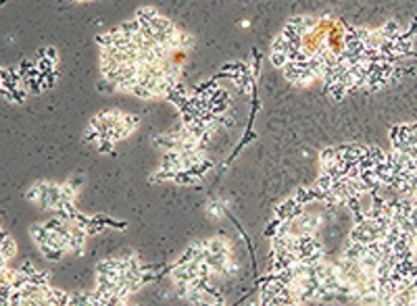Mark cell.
I'll return each instance as SVG.
<instances>
[{
  "label": "cell",
  "mask_w": 417,
  "mask_h": 306,
  "mask_svg": "<svg viewBox=\"0 0 417 306\" xmlns=\"http://www.w3.org/2000/svg\"><path fill=\"white\" fill-rule=\"evenodd\" d=\"M67 184L71 185V187H75V190H80V185L83 184V177H82V175H77V177H71V179H67Z\"/></svg>",
  "instance_id": "cell-19"
},
{
  "label": "cell",
  "mask_w": 417,
  "mask_h": 306,
  "mask_svg": "<svg viewBox=\"0 0 417 306\" xmlns=\"http://www.w3.org/2000/svg\"><path fill=\"white\" fill-rule=\"evenodd\" d=\"M42 50H44V57H46V59H50V61H55V62L59 61V54H57V48H55V46H44Z\"/></svg>",
  "instance_id": "cell-18"
},
{
  "label": "cell",
  "mask_w": 417,
  "mask_h": 306,
  "mask_svg": "<svg viewBox=\"0 0 417 306\" xmlns=\"http://www.w3.org/2000/svg\"><path fill=\"white\" fill-rule=\"evenodd\" d=\"M100 140V131L96 127H92V125H88V129L83 131V142H88V144H96Z\"/></svg>",
  "instance_id": "cell-10"
},
{
  "label": "cell",
  "mask_w": 417,
  "mask_h": 306,
  "mask_svg": "<svg viewBox=\"0 0 417 306\" xmlns=\"http://www.w3.org/2000/svg\"><path fill=\"white\" fill-rule=\"evenodd\" d=\"M282 71H284V77H286V80H288L290 83L298 85V88H303V85H309V83L315 82V75L309 71V69L296 65V62H286Z\"/></svg>",
  "instance_id": "cell-1"
},
{
  "label": "cell",
  "mask_w": 417,
  "mask_h": 306,
  "mask_svg": "<svg viewBox=\"0 0 417 306\" xmlns=\"http://www.w3.org/2000/svg\"><path fill=\"white\" fill-rule=\"evenodd\" d=\"M129 306H136V304H129Z\"/></svg>",
  "instance_id": "cell-22"
},
{
  "label": "cell",
  "mask_w": 417,
  "mask_h": 306,
  "mask_svg": "<svg viewBox=\"0 0 417 306\" xmlns=\"http://www.w3.org/2000/svg\"><path fill=\"white\" fill-rule=\"evenodd\" d=\"M157 15H159V11L154 9V6H142V9L136 13V19H140V21H152Z\"/></svg>",
  "instance_id": "cell-8"
},
{
  "label": "cell",
  "mask_w": 417,
  "mask_h": 306,
  "mask_svg": "<svg viewBox=\"0 0 417 306\" xmlns=\"http://www.w3.org/2000/svg\"><path fill=\"white\" fill-rule=\"evenodd\" d=\"M269 61H271V65L275 69H284V65L288 62L286 54H282V52H271V54H269Z\"/></svg>",
  "instance_id": "cell-11"
},
{
  "label": "cell",
  "mask_w": 417,
  "mask_h": 306,
  "mask_svg": "<svg viewBox=\"0 0 417 306\" xmlns=\"http://www.w3.org/2000/svg\"><path fill=\"white\" fill-rule=\"evenodd\" d=\"M19 271L23 273V275H27V277H32V275H34V273H36L38 269H36V266H34L32 263H29V261H25V263H23V265L19 266Z\"/></svg>",
  "instance_id": "cell-16"
},
{
  "label": "cell",
  "mask_w": 417,
  "mask_h": 306,
  "mask_svg": "<svg viewBox=\"0 0 417 306\" xmlns=\"http://www.w3.org/2000/svg\"><path fill=\"white\" fill-rule=\"evenodd\" d=\"M38 248H40L42 256L46 258V261H50V263H59L61 258L65 256V252H63V250H59V248H52V246H48V244H42V246H38Z\"/></svg>",
  "instance_id": "cell-5"
},
{
  "label": "cell",
  "mask_w": 417,
  "mask_h": 306,
  "mask_svg": "<svg viewBox=\"0 0 417 306\" xmlns=\"http://www.w3.org/2000/svg\"><path fill=\"white\" fill-rule=\"evenodd\" d=\"M25 200H27V202H32V204H38V200H40V190H38V184H34V185H29V187H27V192H25Z\"/></svg>",
  "instance_id": "cell-13"
},
{
  "label": "cell",
  "mask_w": 417,
  "mask_h": 306,
  "mask_svg": "<svg viewBox=\"0 0 417 306\" xmlns=\"http://www.w3.org/2000/svg\"><path fill=\"white\" fill-rule=\"evenodd\" d=\"M48 233H50V231L46 229L44 223H34L32 227H29V238L36 242V246L46 244V240H48Z\"/></svg>",
  "instance_id": "cell-3"
},
{
  "label": "cell",
  "mask_w": 417,
  "mask_h": 306,
  "mask_svg": "<svg viewBox=\"0 0 417 306\" xmlns=\"http://www.w3.org/2000/svg\"><path fill=\"white\" fill-rule=\"evenodd\" d=\"M286 50H288V40H286L282 34L275 36L273 42H271V52H282V54H286Z\"/></svg>",
  "instance_id": "cell-9"
},
{
  "label": "cell",
  "mask_w": 417,
  "mask_h": 306,
  "mask_svg": "<svg viewBox=\"0 0 417 306\" xmlns=\"http://www.w3.org/2000/svg\"><path fill=\"white\" fill-rule=\"evenodd\" d=\"M98 92H100V94H113V92H115V85H113L111 82L103 80V82L98 83Z\"/></svg>",
  "instance_id": "cell-17"
},
{
  "label": "cell",
  "mask_w": 417,
  "mask_h": 306,
  "mask_svg": "<svg viewBox=\"0 0 417 306\" xmlns=\"http://www.w3.org/2000/svg\"><path fill=\"white\" fill-rule=\"evenodd\" d=\"M226 202L223 200H219V198H211L207 202V213L211 215V217H215V219H221L223 215H226Z\"/></svg>",
  "instance_id": "cell-4"
},
{
  "label": "cell",
  "mask_w": 417,
  "mask_h": 306,
  "mask_svg": "<svg viewBox=\"0 0 417 306\" xmlns=\"http://www.w3.org/2000/svg\"><path fill=\"white\" fill-rule=\"evenodd\" d=\"M94 146H96V150H98L100 154H111V152H113V148H115V144H113V142H109V140H98V142H96Z\"/></svg>",
  "instance_id": "cell-14"
},
{
  "label": "cell",
  "mask_w": 417,
  "mask_h": 306,
  "mask_svg": "<svg viewBox=\"0 0 417 306\" xmlns=\"http://www.w3.org/2000/svg\"><path fill=\"white\" fill-rule=\"evenodd\" d=\"M15 254H17V242L9 235L4 242H0V256H4L6 261H11Z\"/></svg>",
  "instance_id": "cell-6"
},
{
  "label": "cell",
  "mask_w": 417,
  "mask_h": 306,
  "mask_svg": "<svg viewBox=\"0 0 417 306\" xmlns=\"http://www.w3.org/2000/svg\"><path fill=\"white\" fill-rule=\"evenodd\" d=\"M0 88H2V80H0Z\"/></svg>",
  "instance_id": "cell-21"
},
{
  "label": "cell",
  "mask_w": 417,
  "mask_h": 306,
  "mask_svg": "<svg viewBox=\"0 0 417 306\" xmlns=\"http://www.w3.org/2000/svg\"><path fill=\"white\" fill-rule=\"evenodd\" d=\"M21 304H23L21 289H13V294L9 296V306H21Z\"/></svg>",
  "instance_id": "cell-15"
},
{
  "label": "cell",
  "mask_w": 417,
  "mask_h": 306,
  "mask_svg": "<svg viewBox=\"0 0 417 306\" xmlns=\"http://www.w3.org/2000/svg\"><path fill=\"white\" fill-rule=\"evenodd\" d=\"M192 46H194V38L190 34H186V31H180V50L186 52L188 48H192Z\"/></svg>",
  "instance_id": "cell-12"
},
{
  "label": "cell",
  "mask_w": 417,
  "mask_h": 306,
  "mask_svg": "<svg viewBox=\"0 0 417 306\" xmlns=\"http://www.w3.org/2000/svg\"><path fill=\"white\" fill-rule=\"evenodd\" d=\"M0 306H9V298H0Z\"/></svg>",
  "instance_id": "cell-20"
},
{
  "label": "cell",
  "mask_w": 417,
  "mask_h": 306,
  "mask_svg": "<svg viewBox=\"0 0 417 306\" xmlns=\"http://www.w3.org/2000/svg\"><path fill=\"white\" fill-rule=\"evenodd\" d=\"M205 248L207 252L211 254H221V256H231V244L226 235H215V238H208L205 240Z\"/></svg>",
  "instance_id": "cell-2"
},
{
  "label": "cell",
  "mask_w": 417,
  "mask_h": 306,
  "mask_svg": "<svg viewBox=\"0 0 417 306\" xmlns=\"http://www.w3.org/2000/svg\"><path fill=\"white\" fill-rule=\"evenodd\" d=\"M117 27L121 29V34H125L127 38H134L136 34H140V21H138L136 17L125 21V23H121V25H117Z\"/></svg>",
  "instance_id": "cell-7"
}]
</instances>
